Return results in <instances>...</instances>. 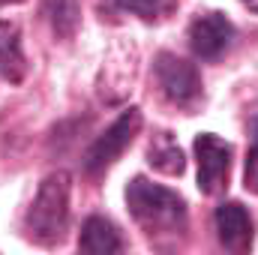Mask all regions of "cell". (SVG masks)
<instances>
[{"instance_id":"6da1fadb","label":"cell","mask_w":258,"mask_h":255,"mask_svg":"<svg viewBox=\"0 0 258 255\" xmlns=\"http://www.w3.org/2000/svg\"><path fill=\"white\" fill-rule=\"evenodd\" d=\"M126 204L135 222L147 234H165V231H183L186 225V204L177 192L156 186L144 177H135L126 186Z\"/></svg>"},{"instance_id":"7a4b0ae2","label":"cell","mask_w":258,"mask_h":255,"mask_svg":"<svg viewBox=\"0 0 258 255\" xmlns=\"http://www.w3.org/2000/svg\"><path fill=\"white\" fill-rule=\"evenodd\" d=\"M66 222H69V174L57 171L45 177V183L39 186L30 204L27 234L42 246H54L63 240Z\"/></svg>"},{"instance_id":"3957f363","label":"cell","mask_w":258,"mask_h":255,"mask_svg":"<svg viewBox=\"0 0 258 255\" xmlns=\"http://www.w3.org/2000/svg\"><path fill=\"white\" fill-rule=\"evenodd\" d=\"M138 129H141V111H138V108L123 111L111 126L87 147V153H84V168H87V174H102V171H108V168L123 156V150L135 141Z\"/></svg>"},{"instance_id":"277c9868","label":"cell","mask_w":258,"mask_h":255,"mask_svg":"<svg viewBox=\"0 0 258 255\" xmlns=\"http://www.w3.org/2000/svg\"><path fill=\"white\" fill-rule=\"evenodd\" d=\"M156 72V81H159V90L162 96L177 105V108H195L198 99H201V75L192 63L180 60L177 54H168L162 51L153 63Z\"/></svg>"},{"instance_id":"5b68a950","label":"cell","mask_w":258,"mask_h":255,"mask_svg":"<svg viewBox=\"0 0 258 255\" xmlns=\"http://www.w3.org/2000/svg\"><path fill=\"white\" fill-rule=\"evenodd\" d=\"M195 156H198V189L204 195L225 192L231 171V147L219 135L201 132L195 138Z\"/></svg>"},{"instance_id":"8992f818","label":"cell","mask_w":258,"mask_h":255,"mask_svg":"<svg viewBox=\"0 0 258 255\" xmlns=\"http://www.w3.org/2000/svg\"><path fill=\"white\" fill-rule=\"evenodd\" d=\"M231 39H234V27L222 12L198 15L189 27V45L201 60H216L219 54H225Z\"/></svg>"},{"instance_id":"52a82bcc","label":"cell","mask_w":258,"mask_h":255,"mask_svg":"<svg viewBox=\"0 0 258 255\" xmlns=\"http://www.w3.org/2000/svg\"><path fill=\"white\" fill-rule=\"evenodd\" d=\"M216 231H219V243L231 252H246L252 243V219L246 213L243 204L237 201H225L216 207Z\"/></svg>"},{"instance_id":"ba28073f","label":"cell","mask_w":258,"mask_h":255,"mask_svg":"<svg viewBox=\"0 0 258 255\" xmlns=\"http://www.w3.org/2000/svg\"><path fill=\"white\" fill-rule=\"evenodd\" d=\"M27 75V60L21 51V33L12 21H0V78L18 84Z\"/></svg>"},{"instance_id":"9c48e42d","label":"cell","mask_w":258,"mask_h":255,"mask_svg":"<svg viewBox=\"0 0 258 255\" xmlns=\"http://www.w3.org/2000/svg\"><path fill=\"white\" fill-rule=\"evenodd\" d=\"M81 252H90V255H111V252H120L123 243L114 231V225L102 216H90L81 228V240H78Z\"/></svg>"},{"instance_id":"30bf717a","label":"cell","mask_w":258,"mask_h":255,"mask_svg":"<svg viewBox=\"0 0 258 255\" xmlns=\"http://www.w3.org/2000/svg\"><path fill=\"white\" fill-rule=\"evenodd\" d=\"M147 159H150V165H153L156 171H162V174H183V165H186L183 150L174 144V138H171L168 132H162V135H156V138L150 141Z\"/></svg>"},{"instance_id":"8fae6325","label":"cell","mask_w":258,"mask_h":255,"mask_svg":"<svg viewBox=\"0 0 258 255\" xmlns=\"http://www.w3.org/2000/svg\"><path fill=\"white\" fill-rule=\"evenodd\" d=\"M45 15H48L54 33L72 36L81 21V6H78V0H45Z\"/></svg>"},{"instance_id":"7c38bea8","label":"cell","mask_w":258,"mask_h":255,"mask_svg":"<svg viewBox=\"0 0 258 255\" xmlns=\"http://www.w3.org/2000/svg\"><path fill=\"white\" fill-rule=\"evenodd\" d=\"M117 6L138 15V18H144V21H150L165 9V0H117Z\"/></svg>"},{"instance_id":"4fadbf2b","label":"cell","mask_w":258,"mask_h":255,"mask_svg":"<svg viewBox=\"0 0 258 255\" xmlns=\"http://www.w3.org/2000/svg\"><path fill=\"white\" fill-rule=\"evenodd\" d=\"M243 180H246V189L258 195V144L246 156V174H243Z\"/></svg>"},{"instance_id":"5bb4252c","label":"cell","mask_w":258,"mask_h":255,"mask_svg":"<svg viewBox=\"0 0 258 255\" xmlns=\"http://www.w3.org/2000/svg\"><path fill=\"white\" fill-rule=\"evenodd\" d=\"M243 3H246V6H249L252 12H258V0H243Z\"/></svg>"},{"instance_id":"9a60e30c","label":"cell","mask_w":258,"mask_h":255,"mask_svg":"<svg viewBox=\"0 0 258 255\" xmlns=\"http://www.w3.org/2000/svg\"><path fill=\"white\" fill-rule=\"evenodd\" d=\"M3 6H15V3H24V0H0Z\"/></svg>"}]
</instances>
